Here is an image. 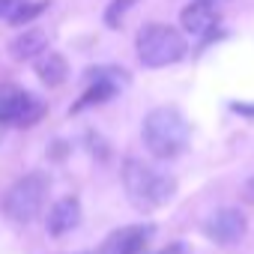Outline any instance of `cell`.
I'll return each instance as SVG.
<instances>
[{
  "mask_svg": "<svg viewBox=\"0 0 254 254\" xmlns=\"http://www.w3.org/2000/svg\"><path fill=\"white\" fill-rule=\"evenodd\" d=\"M45 114V105L24 90L3 87L0 90V123H12V126H33Z\"/></svg>",
  "mask_w": 254,
  "mask_h": 254,
  "instance_id": "5b68a950",
  "label": "cell"
},
{
  "mask_svg": "<svg viewBox=\"0 0 254 254\" xmlns=\"http://www.w3.org/2000/svg\"><path fill=\"white\" fill-rule=\"evenodd\" d=\"M36 75H39L48 87L63 84V81H66V75H69L66 57H63V54H57V51H48V48H45V51L36 57Z\"/></svg>",
  "mask_w": 254,
  "mask_h": 254,
  "instance_id": "8fae6325",
  "label": "cell"
},
{
  "mask_svg": "<svg viewBox=\"0 0 254 254\" xmlns=\"http://www.w3.org/2000/svg\"><path fill=\"white\" fill-rule=\"evenodd\" d=\"M206 236L221 242V245H233L242 239L245 233V215L233 206H224V209H215L209 218H206Z\"/></svg>",
  "mask_w": 254,
  "mask_h": 254,
  "instance_id": "8992f818",
  "label": "cell"
},
{
  "mask_svg": "<svg viewBox=\"0 0 254 254\" xmlns=\"http://www.w3.org/2000/svg\"><path fill=\"white\" fill-rule=\"evenodd\" d=\"M159 254H180V245H171V248H165V251H159Z\"/></svg>",
  "mask_w": 254,
  "mask_h": 254,
  "instance_id": "e0dca14e",
  "label": "cell"
},
{
  "mask_svg": "<svg viewBox=\"0 0 254 254\" xmlns=\"http://www.w3.org/2000/svg\"><path fill=\"white\" fill-rule=\"evenodd\" d=\"M242 194H245V200H251V203H254V177L242 186Z\"/></svg>",
  "mask_w": 254,
  "mask_h": 254,
  "instance_id": "2e32d148",
  "label": "cell"
},
{
  "mask_svg": "<svg viewBox=\"0 0 254 254\" xmlns=\"http://www.w3.org/2000/svg\"><path fill=\"white\" fill-rule=\"evenodd\" d=\"M123 186L138 209H156V206L168 203L177 189V183L171 177L159 174L156 168L144 165L141 159H129L123 165Z\"/></svg>",
  "mask_w": 254,
  "mask_h": 254,
  "instance_id": "7a4b0ae2",
  "label": "cell"
},
{
  "mask_svg": "<svg viewBox=\"0 0 254 254\" xmlns=\"http://www.w3.org/2000/svg\"><path fill=\"white\" fill-rule=\"evenodd\" d=\"M78 221H81V203L75 197H63V200L54 203V209L48 215V233L51 236H63L72 227H78Z\"/></svg>",
  "mask_w": 254,
  "mask_h": 254,
  "instance_id": "ba28073f",
  "label": "cell"
},
{
  "mask_svg": "<svg viewBox=\"0 0 254 254\" xmlns=\"http://www.w3.org/2000/svg\"><path fill=\"white\" fill-rule=\"evenodd\" d=\"M209 3H212V0H209Z\"/></svg>",
  "mask_w": 254,
  "mask_h": 254,
  "instance_id": "ac0fdd59",
  "label": "cell"
},
{
  "mask_svg": "<svg viewBox=\"0 0 254 254\" xmlns=\"http://www.w3.org/2000/svg\"><path fill=\"white\" fill-rule=\"evenodd\" d=\"M45 6H48V0H36V3H21V6H18V12H15V15H12L9 21H12L15 27H21V24L33 21V18H36V15H39V12L45 9Z\"/></svg>",
  "mask_w": 254,
  "mask_h": 254,
  "instance_id": "4fadbf2b",
  "label": "cell"
},
{
  "mask_svg": "<svg viewBox=\"0 0 254 254\" xmlns=\"http://www.w3.org/2000/svg\"><path fill=\"white\" fill-rule=\"evenodd\" d=\"M135 3V0H111V6H108V12H105V21L111 24V27H117L120 24V18L129 12V6Z\"/></svg>",
  "mask_w": 254,
  "mask_h": 254,
  "instance_id": "5bb4252c",
  "label": "cell"
},
{
  "mask_svg": "<svg viewBox=\"0 0 254 254\" xmlns=\"http://www.w3.org/2000/svg\"><path fill=\"white\" fill-rule=\"evenodd\" d=\"M186 51H189V45H186L183 33L168 24H147L138 33V57L150 69L171 66V63L183 60Z\"/></svg>",
  "mask_w": 254,
  "mask_h": 254,
  "instance_id": "3957f363",
  "label": "cell"
},
{
  "mask_svg": "<svg viewBox=\"0 0 254 254\" xmlns=\"http://www.w3.org/2000/svg\"><path fill=\"white\" fill-rule=\"evenodd\" d=\"M153 236L150 224H132V227H120L105 239L102 254H144L147 239Z\"/></svg>",
  "mask_w": 254,
  "mask_h": 254,
  "instance_id": "52a82bcc",
  "label": "cell"
},
{
  "mask_svg": "<svg viewBox=\"0 0 254 254\" xmlns=\"http://www.w3.org/2000/svg\"><path fill=\"white\" fill-rule=\"evenodd\" d=\"M45 194H48V174L42 171H33L27 177H21L3 197V212L12 218V221H30L39 215L42 203H45Z\"/></svg>",
  "mask_w": 254,
  "mask_h": 254,
  "instance_id": "277c9868",
  "label": "cell"
},
{
  "mask_svg": "<svg viewBox=\"0 0 254 254\" xmlns=\"http://www.w3.org/2000/svg\"><path fill=\"white\" fill-rule=\"evenodd\" d=\"M144 144L156 159H174L189 144V123L177 108H153L144 120Z\"/></svg>",
  "mask_w": 254,
  "mask_h": 254,
  "instance_id": "6da1fadb",
  "label": "cell"
},
{
  "mask_svg": "<svg viewBox=\"0 0 254 254\" xmlns=\"http://www.w3.org/2000/svg\"><path fill=\"white\" fill-rule=\"evenodd\" d=\"M114 90H117V87H114L111 81L99 78V81H96V87H90V90L84 93V99H81V102H78V105H75L72 111H81V108H87V105H99V102L111 99V96H114Z\"/></svg>",
  "mask_w": 254,
  "mask_h": 254,
  "instance_id": "7c38bea8",
  "label": "cell"
},
{
  "mask_svg": "<svg viewBox=\"0 0 254 254\" xmlns=\"http://www.w3.org/2000/svg\"><path fill=\"white\" fill-rule=\"evenodd\" d=\"M48 48V33L42 27H27L24 33H18L9 45L12 57L15 60H30V57H39L42 51Z\"/></svg>",
  "mask_w": 254,
  "mask_h": 254,
  "instance_id": "30bf717a",
  "label": "cell"
},
{
  "mask_svg": "<svg viewBox=\"0 0 254 254\" xmlns=\"http://www.w3.org/2000/svg\"><path fill=\"white\" fill-rule=\"evenodd\" d=\"M180 21H183V27H186L189 33L203 36V33H209V30L215 27L218 12L209 6V0H197V3H191V6H186V9H183Z\"/></svg>",
  "mask_w": 254,
  "mask_h": 254,
  "instance_id": "9c48e42d",
  "label": "cell"
},
{
  "mask_svg": "<svg viewBox=\"0 0 254 254\" xmlns=\"http://www.w3.org/2000/svg\"><path fill=\"white\" fill-rule=\"evenodd\" d=\"M24 0H0V18H12Z\"/></svg>",
  "mask_w": 254,
  "mask_h": 254,
  "instance_id": "9a60e30c",
  "label": "cell"
}]
</instances>
